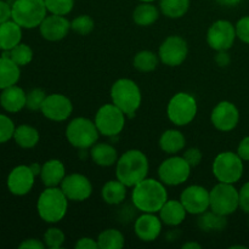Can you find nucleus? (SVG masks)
Segmentation results:
<instances>
[{"label": "nucleus", "mask_w": 249, "mask_h": 249, "mask_svg": "<svg viewBox=\"0 0 249 249\" xmlns=\"http://www.w3.org/2000/svg\"><path fill=\"white\" fill-rule=\"evenodd\" d=\"M167 201V189L160 180L146 178L131 191V202L141 213H158Z\"/></svg>", "instance_id": "nucleus-1"}, {"label": "nucleus", "mask_w": 249, "mask_h": 249, "mask_svg": "<svg viewBox=\"0 0 249 249\" xmlns=\"http://www.w3.org/2000/svg\"><path fill=\"white\" fill-rule=\"evenodd\" d=\"M150 170L148 158L142 151L128 150L116 163V178L126 187H134L147 178Z\"/></svg>", "instance_id": "nucleus-2"}, {"label": "nucleus", "mask_w": 249, "mask_h": 249, "mask_svg": "<svg viewBox=\"0 0 249 249\" xmlns=\"http://www.w3.org/2000/svg\"><path fill=\"white\" fill-rule=\"evenodd\" d=\"M68 211V198L58 187H46L39 195L36 212L43 221L57 224L66 216Z\"/></svg>", "instance_id": "nucleus-3"}, {"label": "nucleus", "mask_w": 249, "mask_h": 249, "mask_svg": "<svg viewBox=\"0 0 249 249\" xmlns=\"http://www.w3.org/2000/svg\"><path fill=\"white\" fill-rule=\"evenodd\" d=\"M112 104L124 112L125 116L133 117L140 107L142 95L139 85L129 78H121L111 87Z\"/></svg>", "instance_id": "nucleus-4"}, {"label": "nucleus", "mask_w": 249, "mask_h": 249, "mask_svg": "<svg viewBox=\"0 0 249 249\" xmlns=\"http://www.w3.org/2000/svg\"><path fill=\"white\" fill-rule=\"evenodd\" d=\"M46 15L44 0H15L11 5V19L23 29L38 28Z\"/></svg>", "instance_id": "nucleus-5"}, {"label": "nucleus", "mask_w": 249, "mask_h": 249, "mask_svg": "<svg viewBox=\"0 0 249 249\" xmlns=\"http://www.w3.org/2000/svg\"><path fill=\"white\" fill-rule=\"evenodd\" d=\"M243 162L245 160L237 155V152L225 151L219 153L212 165L213 175L219 182L236 184L243 177V170H245Z\"/></svg>", "instance_id": "nucleus-6"}, {"label": "nucleus", "mask_w": 249, "mask_h": 249, "mask_svg": "<svg viewBox=\"0 0 249 249\" xmlns=\"http://www.w3.org/2000/svg\"><path fill=\"white\" fill-rule=\"evenodd\" d=\"M99 135L100 133L95 125V122L84 117L72 119L66 128V138L68 142L79 150L91 148V146L97 142Z\"/></svg>", "instance_id": "nucleus-7"}, {"label": "nucleus", "mask_w": 249, "mask_h": 249, "mask_svg": "<svg viewBox=\"0 0 249 249\" xmlns=\"http://www.w3.org/2000/svg\"><path fill=\"white\" fill-rule=\"evenodd\" d=\"M198 106L194 95L189 92H178L169 100L167 116L174 125L185 126L191 123L197 116Z\"/></svg>", "instance_id": "nucleus-8"}, {"label": "nucleus", "mask_w": 249, "mask_h": 249, "mask_svg": "<svg viewBox=\"0 0 249 249\" xmlns=\"http://www.w3.org/2000/svg\"><path fill=\"white\" fill-rule=\"evenodd\" d=\"M125 114L114 104H105L95 114V125L101 135L113 138L119 135L125 126Z\"/></svg>", "instance_id": "nucleus-9"}, {"label": "nucleus", "mask_w": 249, "mask_h": 249, "mask_svg": "<svg viewBox=\"0 0 249 249\" xmlns=\"http://www.w3.org/2000/svg\"><path fill=\"white\" fill-rule=\"evenodd\" d=\"M211 195V211L229 216L235 213L240 208V197L238 190L233 184L218 182L213 189L209 191Z\"/></svg>", "instance_id": "nucleus-10"}, {"label": "nucleus", "mask_w": 249, "mask_h": 249, "mask_svg": "<svg viewBox=\"0 0 249 249\" xmlns=\"http://www.w3.org/2000/svg\"><path fill=\"white\" fill-rule=\"evenodd\" d=\"M192 167L182 156L172 155L158 167V178L167 186H179L189 180Z\"/></svg>", "instance_id": "nucleus-11"}, {"label": "nucleus", "mask_w": 249, "mask_h": 249, "mask_svg": "<svg viewBox=\"0 0 249 249\" xmlns=\"http://www.w3.org/2000/svg\"><path fill=\"white\" fill-rule=\"evenodd\" d=\"M235 24L228 19H218L207 31V43L214 51H229L235 44Z\"/></svg>", "instance_id": "nucleus-12"}, {"label": "nucleus", "mask_w": 249, "mask_h": 249, "mask_svg": "<svg viewBox=\"0 0 249 249\" xmlns=\"http://www.w3.org/2000/svg\"><path fill=\"white\" fill-rule=\"evenodd\" d=\"M189 55L186 40L180 36H169L164 39L158 49L160 62L168 67H178L182 65Z\"/></svg>", "instance_id": "nucleus-13"}, {"label": "nucleus", "mask_w": 249, "mask_h": 249, "mask_svg": "<svg viewBox=\"0 0 249 249\" xmlns=\"http://www.w3.org/2000/svg\"><path fill=\"white\" fill-rule=\"evenodd\" d=\"M60 189L68 198V201H87L92 194V185L89 178L79 173L67 174L60 185Z\"/></svg>", "instance_id": "nucleus-14"}, {"label": "nucleus", "mask_w": 249, "mask_h": 249, "mask_svg": "<svg viewBox=\"0 0 249 249\" xmlns=\"http://www.w3.org/2000/svg\"><path fill=\"white\" fill-rule=\"evenodd\" d=\"M180 201L184 204L187 214L199 215L211 208V195L201 185H191L180 195Z\"/></svg>", "instance_id": "nucleus-15"}, {"label": "nucleus", "mask_w": 249, "mask_h": 249, "mask_svg": "<svg viewBox=\"0 0 249 249\" xmlns=\"http://www.w3.org/2000/svg\"><path fill=\"white\" fill-rule=\"evenodd\" d=\"M211 122L216 130L228 133L237 126L240 122V111L232 102L220 101L212 111Z\"/></svg>", "instance_id": "nucleus-16"}, {"label": "nucleus", "mask_w": 249, "mask_h": 249, "mask_svg": "<svg viewBox=\"0 0 249 249\" xmlns=\"http://www.w3.org/2000/svg\"><path fill=\"white\" fill-rule=\"evenodd\" d=\"M40 112L49 121L65 122L72 114L73 104L66 95L50 94L46 96Z\"/></svg>", "instance_id": "nucleus-17"}, {"label": "nucleus", "mask_w": 249, "mask_h": 249, "mask_svg": "<svg viewBox=\"0 0 249 249\" xmlns=\"http://www.w3.org/2000/svg\"><path fill=\"white\" fill-rule=\"evenodd\" d=\"M36 175L29 165H17L10 172L7 177V189L15 196H26L34 186Z\"/></svg>", "instance_id": "nucleus-18"}, {"label": "nucleus", "mask_w": 249, "mask_h": 249, "mask_svg": "<svg viewBox=\"0 0 249 249\" xmlns=\"http://www.w3.org/2000/svg\"><path fill=\"white\" fill-rule=\"evenodd\" d=\"M40 36L48 41H60L68 36L71 31V22L66 16L61 15H46L38 27Z\"/></svg>", "instance_id": "nucleus-19"}, {"label": "nucleus", "mask_w": 249, "mask_h": 249, "mask_svg": "<svg viewBox=\"0 0 249 249\" xmlns=\"http://www.w3.org/2000/svg\"><path fill=\"white\" fill-rule=\"evenodd\" d=\"M163 223L156 213H142L134 224V231L142 242H153L162 233Z\"/></svg>", "instance_id": "nucleus-20"}, {"label": "nucleus", "mask_w": 249, "mask_h": 249, "mask_svg": "<svg viewBox=\"0 0 249 249\" xmlns=\"http://www.w3.org/2000/svg\"><path fill=\"white\" fill-rule=\"evenodd\" d=\"M26 100L27 92H24L22 88L12 85V87L1 90L0 106L9 113H17L26 107Z\"/></svg>", "instance_id": "nucleus-21"}, {"label": "nucleus", "mask_w": 249, "mask_h": 249, "mask_svg": "<svg viewBox=\"0 0 249 249\" xmlns=\"http://www.w3.org/2000/svg\"><path fill=\"white\" fill-rule=\"evenodd\" d=\"M66 167L60 160H49L41 164L40 179L45 187H58L66 177Z\"/></svg>", "instance_id": "nucleus-22"}, {"label": "nucleus", "mask_w": 249, "mask_h": 249, "mask_svg": "<svg viewBox=\"0 0 249 249\" xmlns=\"http://www.w3.org/2000/svg\"><path fill=\"white\" fill-rule=\"evenodd\" d=\"M158 214L164 225L175 228L184 223L187 212L180 199H168Z\"/></svg>", "instance_id": "nucleus-23"}, {"label": "nucleus", "mask_w": 249, "mask_h": 249, "mask_svg": "<svg viewBox=\"0 0 249 249\" xmlns=\"http://www.w3.org/2000/svg\"><path fill=\"white\" fill-rule=\"evenodd\" d=\"M22 27L14 19L0 24V50L9 51L22 40Z\"/></svg>", "instance_id": "nucleus-24"}, {"label": "nucleus", "mask_w": 249, "mask_h": 249, "mask_svg": "<svg viewBox=\"0 0 249 249\" xmlns=\"http://www.w3.org/2000/svg\"><path fill=\"white\" fill-rule=\"evenodd\" d=\"M90 157L92 162L100 167H112L119 158L116 147L106 142H99L91 146Z\"/></svg>", "instance_id": "nucleus-25"}, {"label": "nucleus", "mask_w": 249, "mask_h": 249, "mask_svg": "<svg viewBox=\"0 0 249 249\" xmlns=\"http://www.w3.org/2000/svg\"><path fill=\"white\" fill-rule=\"evenodd\" d=\"M160 148L168 155H178L180 151L184 150L186 145V139L184 134L177 129H168L160 135Z\"/></svg>", "instance_id": "nucleus-26"}, {"label": "nucleus", "mask_w": 249, "mask_h": 249, "mask_svg": "<svg viewBox=\"0 0 249 249\" xmlns=\"http://www.w3.org/2000/svg\"><path fill=\"white\" fill-rule=\"evenodd\" d=\"M126 189L128 187L122 181L117 180H109L102 186L101 197L109 206H118L122 204L126 198Z\"/></svg>", "instance_id": "nucleus-27"}, {"label": "nucleus", "mask_w": 249, "mask_h": 249, "mask_svg": "<svg viewBox=\"0 0 249 249\" xmlns=\"http://www.w3.org/2000/svg\"><path fill=\"white\" fill-rule=\"evenodd\" d=\"M21 77V70L11 58L0 57V90L16 85Z\"/></svg>", "instance_id": "nucleus-28"}, {"label": "nucleus", "mask_w": 249, "mask_h": 249, "mask_svg": "<svg viewBox=\"0 0 249 249\" xmlns=\"http://www.w3.org/2000/svg\"><path fill=\"white\" fill-rule=\"evenodd\" d=\"M160 10L152 2H141L134 9L133 21L140 27H148L158 19Z\"/></svg>", "instance_id": "nucleus-29"}, {"label": "nucleus", "mask_w": 249, "mask_h": 249, "mask_svg": "<svg viewBox=\"0 0 249 249\" xmlns=\"http://www.w3.org/2000/svg\"><path fill=\"white\" fill-rule=\"evenodd\" d=\"M14 140L19 147L28 150V148H33L38 145L40 135L34 126L28 125V124H21L15 129Z\"/></svg>", "instance_id": "nucleus-30"}, {"label": "nucleus", "mask_w": 249, "mask_h": 249, "mask_svg": "<svg viewBox=\"0 0 249 249\" xmlns=\"http://www.w3.org/2000/svg\"><path fill=\"white\" fill-rule=\"evenodd\" d=\"M197 224L204 232H215V231H223L228 225V220L226 216L220 215L213 211H207L199 214Z\"/></svg>", "instance_id": "nucleus-31"}, {"label": "nucleus", "mask_w": 249, "mask_h": 249, "mask_svg": "<svg viewBox=\"0 0 249 249\" xmlns=\"http://www.w3.org/2000/svg\"><path fill=\"white\" fill-rule=\"evenodd\" d=\"M190 9V0H160V10L168 18H181Z\"/></svg>", "instance_id": "nucleus-32"}, {"label": "nucleus", "mask_w": 249, "mask_h": 249, "mask_svg": "<svg viewBox=\"0 0 249 249\" xmlns=\"http://www.w3.org/2000/svg\"><path fill=\"white\" fill-rule=\"evenodd\" d=\"M160 61V60L158 53H155L153 51L150 50H142L139 51L135 55V57L133 60V66L139 72L148 73L152 72V71H155L157 68Z\"/></svg>", "instance_id": "nucleus-33"}, {"label": "nucleus", "mask_w": 249, "mask_h": 249, "mask_svg": "<svg viewBox=\"0 0 249 249\" xmlns=\"http://www.w3.org/2000/svg\"><path fill=\"white\" fill-rule=\"evenodd\" d=\"M125 238L123 233L116 229H107L100 232L97 245L100 249H121L124 247Z\"/></svg>", "instance_id": "nucleus-34"}, {"label": "nucleus", "mask_w": 249, "mask_h": 249, "mask_svg": "<svg viewBox=\"0 0 249 249\" xmlns=\"http://www.w3.org/2000/svg\"><path fill=\"white\" fill-rule=\"evenodd\" d=\"M5 57H9L16 63L19 67H24V66L29 65L33 60V50L29 45L24 43H19L15 48H12L9 51H2V55Z\"/></svg>", "instance_id": "nucleus-35"}, {"label": "nucleus", "mask_w": 249, "mask_h": 249, "mask_svg": "<svg viewBox=\"0 0 249 249\" xmlns=\"http://www.w3.org/2000/svg\"><path fill=\"white\" fill-rule=\"evenodd\" d=\"M95 28V21L89 15H80L71 22V29L80 36H88Z\"/></svg>", "instance_id": "nucleus-36"}, {"label": "nucleus", "mask_w": 249, "mask_h": 249, "mask_svg": "<svg viewBox=\"0 0 249 249\" xmlns=\"http://www.w3.org/2000/svg\"><path fill=\"white\" fill-rule=\"evenodd\" d=\"M49 14L67 16L74 6V0H44Z\"/></svg>", "instance_id": "nucleus-37"}, {"label": "nucleus", "mask_w": 249, "mask_h": 249, "mask_svg": "<svg viewBox=\"0 0 249 249\" xmlns=\"http://www.w3.org/2000/svg\"><path fill=\"white\" fill-rule=\"evenodd\" d=\"M44 243L50 249H60L62 248L63 243L66 241L65 232L58 228H50L44 233Z\"/></svg>", "instance_id": "nucleus-38"}, {"label": "nucleus", "mask_w": 249, "mask_h": 249, "mask_svg": "<svg viewBox=\"0 0 249 249\" xmlns=\"http://www.w3.org/2000/svg\"><path fill=\"white\" fill-rule=\"evenodd\" d=\"M46 96H48L46 92L43 89H40V88L32 89L31 91L27 92L26 108L31 109V111H40Z\"/></svg>", "instance_id": "nucleus-39"}, {"label": "nucleus", "mask_w": 249, "mask_h": 249, "mask_svg": "<svg viewBox=\"0 0 249 249\" xmlns=\"http://www.w3.org/2000/svg\"><path fill=\"white\" fill-rule=\"evenodd\" d=\"M15 129L16 126H15L12 119L0 113V143H5L14 139Z\"/></svg>", "instance_id": "nucleus-40"}, {"label": "nucleus", "mask_w": 249, "mask_h": 249, "mask_svg": "<svg viewBox=\"0 0 249 249\" xmlns=\"http://www.w3.org/2000/svg\"><path fill=\"white\" fill-rule=\"evenodd\" d=\"M236 27V34L237 38L245 44L249 45V15L248 16H243L237 21L235 24Z\"/></svg>", "instance_id": "nucleus-41"}, {"label": "nucleus", "mask_w": 249, "mask_h": 249, "mask_svg": "<svg viewBox=\"0 0 249 249\" xmlns=\"http://www.w3.org/2000/svg\"><path fill=\"white\" fill-rule=\"evenodd\" d=\"M182 157L186 160V162L191 165L192 168L197 167V165L201 163L202 158H203V155H202L201 150L197 147H191L189 150H186L182 155Z\"/></svg>", "instance_id": "nucleus-42"}, {"label": "nucleus", "mask_w": 249, "mask_h": 249, "mask_svg": "<svg viewBox=\"0 0 249 249\" xmlns=\"http://www.w3.org/2000/svg\"><path fill=\"white\" fill-rule=\"evenodd\" d=\"M238 197H240V208L245 213L249 214V181L242 185L238 190Z\"/></svg>", "instance_id": "nucleus-43"}, {"label": "nucleus", "mask_w": 249, "mask_h": 249, "mask_svg": "<svg viewBox=\"0 0 249 249\" xmlns=\"http://www.w3.org/2000/svg\"><path fill=\"white\" fill-rule=\"evenodd\" d=\"M74 247L77 249H97L99 245H97V240L91 237H82L77 241Z\"/></svg>", "instance_id": "nucleus-44"}, {"label": "nucleus", "mask_w": 249, "mask_h": 249, "mask_svg": "<svg viewBox=\"0 0 249 249\" xmlns=\"http://www.w3.org/2000/svg\"><path fill=\"white\" fill-rule=\"evenodd\" d=\"M237 155L245 162H249V136H246L240 141L237 147Z\"/></svg>", "instance_id": "nucleus-45"}, {"label": "nucleus", "mask_w": 249, "mask_h": 249, "mask_svg": "<svg viewBox=\"0 0 249 249\" xmlns=\"http://www.w3.org/2000/svg\"><path fill=\"white\" fill-rule=\"evenodd\" d=\"M45 247V243L38 238H27L18 246L19 249H44Z\"/></svg>", "instance_id": "nucleus-46"}, {"label": "nucleus", "mask_w": 249, "mask_h": 249, "mask_svg": "<svg viewBox=\"0 0 249 249\" xmlns=\"http://www.w3.org/2000/svg\"><path fill=\"white\" fill-rule=\"evenodd\" d=\"M11 19V5L0 0V24Z\"/></svg>", "instance_id": "nucleus-47"}, {"label": "nucleus", "mask_w": 249, "mask_h": 249, "mask_svg": "<svg viewBox=\"0 0 249 249\" xmlns=\"http://www.w3.org/2000/svg\"><path fill=\"white\" fill-rule=\"evenodd\" d=\"M214 61H215V63L219 67H226V66L230 65L231 57L228 51H216Z\"/></svg>", "instance_id": "nucleus-48"}, {"label": "nucleus", "mask_w": 249, "mask_h": 249, "mask_svg": "<svg viewBox=\"0 0 249 249\" xmlns=\"http://www.w3.org/2000/svg\"><path fill=\"white\" fill-rule=\"evenodd\" d=\"M216 2H218L219 5H223V6L231 7V6H236L237 4H240L241 0H216Z\"/></svg>", "instance_id": "nucleus-49"}, {"label": "nucleus", "mask_w": 249, "mask_h": 249, "mask_svg": "<svg viewBox=\"0 0 249 249\" xmlns=\"http://www.w3.org/2000/svg\"><path fill=\"white\" fill-rule=\"evenodd\" d=\"M182 248H184V249H201L202 246L199 245V243L192 242V241H190V242L184 243V245H182Z\"/></svg>", "instance_id": "nucleus-50"}, {"label": "nucleus", "mask_w": 249, "mask_h": 249, "mask_svg": "<svg viewBox=\"0 0 249 249\" xmlns=\"http://www.w3.org/2000/svg\"><path fill=\"white\" fill-rule=\"evenodd\" d=\"M29 168H31L32 172H33V174L36 175V177H38V175H40L41 165L39 164V163H32V164H29Z\"/></svg>", "instance_id": "nucleus-51"}, {"label": "nucleus", "mask_w": 249, "mask_h": 249, "mask_svg": "<svg viewBox=\"0 0 249 249\" xmlns=\"http://www.w3.org/2000/svg\"><path fill=\"white\" fill-rule=\"evenodd\" d=\"M139 1H141V2H153L155 0H139Z\"/></svg>", "instance_id": "nucleus-52"}]
</instances>
